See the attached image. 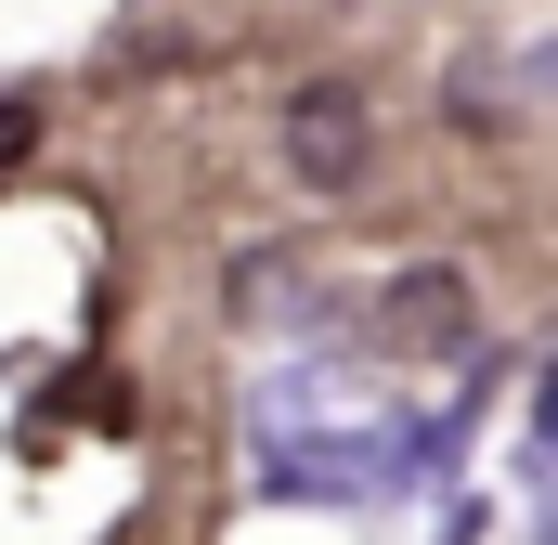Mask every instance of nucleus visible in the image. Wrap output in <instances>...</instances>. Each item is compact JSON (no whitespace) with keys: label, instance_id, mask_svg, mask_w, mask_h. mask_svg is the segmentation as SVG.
<instances>
[{"label":"nucleus","instance_id":"nucleus-1","mask_svg":"<svg viewBox=\"0 0 558 545\" xmlns=\"http://www.w3.org/2000/svg\"><path fill=\"white\" fill-rule=\"evenodd\" d=\"M364 156H377V118H364V92H351V78H312V92L286 105V169H299L312 195H351V182H364Z\"/></svg>","mask_w":558,"mask_h":545},{"label":"nucleus","instance_id":"nucleus-2","mask_svg":"<svg viewBox=\"0 0 558 545\" xmlns=\"http://www.w3.org/2000/svg\"><path fill=\"white\" fill-rule=\"evenodd\" d=\"M377 325H390L403 351H468V272H454V261H416L390 299H377Z\"/></svg>","mask_w":558,"mask_h":545},{"label":"nucleus","instance_id":"nucleus-3","mask_svg":"<svg viewBox=\"0 0 558 545\" xmlns=\"http://www.w3.org/2000/svg\"><path fill=\"white\" fill-rule=\"evenodd\" d=\"M26 156H39V105H26V92H0V182H13Z\"/></svg>","mask_w":558,"mask_h":545}]
</instances>
